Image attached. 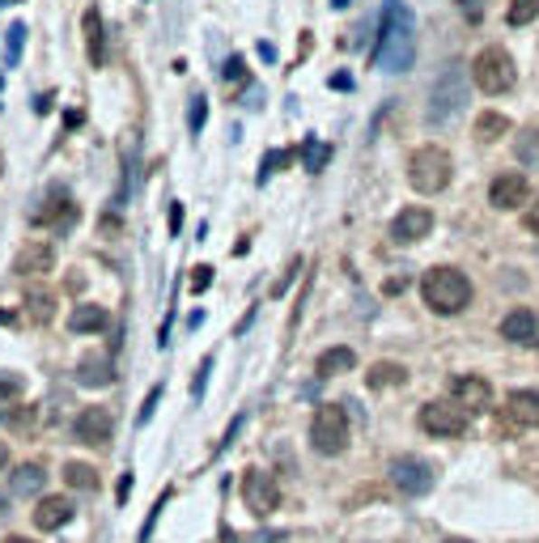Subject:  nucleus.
Returning <instances> with one entry per match:
<instances>
[{
	"instance_id": "4468645a",
	"label": "nucleus",
	"mask_w": 539,
	"mask_h": 543,
	"mask_svg": "<svg viewBox=\"0 0 539 543\" xmlns=\"http://www.w3.org/2000/svg\"><path fill=\"white\" fill-rule=\"evenodd\" d=\"M501 335L510 340V344H523V349H531V344H539V319H535V310H510L506 319H501Z\"/></svg>"
},
{
	"instance_id": "7c9ffc66",
	"label": "nucleus",
	"mask_w": 539,
	"mask_h": 543,
	"mask_svg": "<svg viewBox=\"0 0 539 543\" xmlns=\"http://www.w3.org/2000/svg\"><path fill=\"white\" fill-rule=\"evenodd\" d=\"M26 302H30V319H34V323L52 319V297H47V293H30Z\"/></svg>"
},
{
	"instance_id": "393cba45",
	"label": "nucleus",
	"mask_w": 539,
	"mask_h": 543,
	"mask_svg": "<svg viewBox=\"0 0 539 543\" xmlns=\"http://www.w3.org/2000/svg\"><path fill=\"white\" fill-rule=\"evenodd\" d=\"M403 378H408V370H403V365H395V361H378L370 370V378H365V382H370L374 390H383V387H400Z\"/></svg>"
},
{
	"instance_id": "72a5a7b5",
	"label": "nucleus",
	"mask_w": 539,
	"mask_h": 543,
	"mask_svg": "<svg viewBox=\"0 0 539 543\" xmlns=\"http://www.w3.org/2000/svg\"><path fill=\"white\" fill-rule=\"evenodd\" d=\"M22 387H26V382H22L17 374H5V370H0V399H17Z\"/></svg>"
},
{
	"instance_id": "20e7f679",
	"label": "nucleus",
	"mask_w": 539,
	"mask_h": 543,
	"mask_svg": "<svg viewBox=\"0 0 539 543\" xmlns=\"http://www.w3.org/2000/svg\"><path fill=\"white\" fill-rule=\"evenodd\" d=\"M471 81L480 85L488 98H497V94H506V89H514V81H518L514 56L506 51V47H484L480 56L471 60Z\"/></svg>"
},
{
	"instance_id": "1a4fd4ad",
	"label": "nucleus",
	"mask_w": 539,
	"mask_h": 543,
	"mask_svg": "<svg viewBox=\"0 0 539 543\" xmlns=\"http://www.w3.org/2000/svg\"><path fill=\"white\" fill-rule=\"evenodd\" d=\"M391 475V484L400 488L403 497H425L429 488H433V467L421 459H412V454H403V459H395L387 467Z\"/></svg>"
},
{
	"instance_id": "b1692460",
	"label": "nucleus",
	"mask_w": 539,
	"mask_h": 543,
	"mask_svg": "<svg viewBox=\"0 0 539 543\" xmlns=\"http://www.w3.org/2000/svg\"><path fill=\"white\" fill-rule=\"evenodd\" d=\"M514 157L526 170H539V127H523V136L514 140Z\"/></svg>"
},
{
	"instance_id": "de8ad7c7",
	"label": "nucleus",
	"mask_w": 539,
	"mask_h": 543,
	"mask_svg": "<svg viewBox=\"0 0 539 543\" xmlns=\"http://www.w3.org/2000/svg\"><path fill=\"white\" fill-rule=\"evenodd\" d=\"M450 543H455V539H450Z\"/></svg>"
},
{
	"instance_id": "49530a36",
	"label": "nucleus",
	"mask_w": 539,
	"mask_h": 543,
	"mask_svg": "<svg viewBox=\"0 0 539 543\" xmlns=\"http://www.w3.org/2000/svg\"><path fill=\"white\" fill-rule=\"evenodd\" d=\"M336 5H340V9H345V5H348V0H336Z\"/></svg>"
},
{
	"instance_id": "a19ab883",
	"label": "nucleus",
	"mask_w": 539,
	"mask_h": 543,
	"mask_svg": "<svg viewBox=\"0 0 539 543\" xmlns=\"http://www.w3.org/2000/svg\"><path fill=\"white\" fill-rule=\"evenodd\" d=\"M238 429H242V417H234V425H230V433H225L222 442H217V450H225V446H230V442H234V437H238Z\"/></svg>"
},
{
	"instance_id": "423d86ee",
	"label": "nucleus",
	"mask_w": 539,
	"mask_h": 543,
	"mask_svg": "<svg viewBox=\"0 0 539 543\" xmlns=\"http://www.w3.org/2000/svg\"><path fill=\"white\" fill-rule=\"evenodd\" d=\"M310 446L318 454H340L348 446V412L340 404H323L310 417Z\"/></svg>"
},
{
	"instance_id": "cd10ccee",
	"label": "nucleus",
	"mask_w": 539,
	"mask_h": 543,
	"mask_svg": "<svg viewBox=\"0 0 539 543\" xmlns=\"http://www.w3.org/2000/svg\"><path fill=\"white\" fill-rule=\"evenodd\" d=\"M302 157H306V170H315V174H318V170L327 166V157H332V149H327V145H318V140L310 136V140L302 145Z\"/></svg>"
},
{
	"instance_id": "2f4dec72",
	"label": "nucleus",
	"mask_w": 539,
	"mask_h": 543,
	"mask_svg": "<svg viewBox=\"0 0 539 543\" xmlns=\"http://www.w3.org/2000/svg\"><path fill=\"white\" fill-rule=\"evenodd\" d=\"M204 115H208V102L195 94V98H192V111H187V127H192V136L200 132V127H204Z\"/></svg>"
},
{
	"instance_id": "f8f14e48",
	"label": "nucleus",
	"mask_w": 539,
	"mask_h": 543,
	"mask_svg": "<svg viewBox=\"0 0 539 543\" xmlns=\"http://www.w3.org/2000/svg\"><path fill=\"white\" fill-rule=\"evenodd\" d=\"M433 234V212L425 209V204H412V209L395 212V221H391V238L400 242V247H408V242H421V238Z\"/></svg>"
},
{
	"instance_id": "39448f33",
	"label": "nucleus",
	"mask_w": 539,
	"mask_h": 543,
	"mask_svg": "<svg viewBox=\"0 0 539 543\" xmlns=\"http://www.w3.org/2000/svg\"><path fill=\"white\" fill-rule=\"evenodd\" d=\"M463 102H468V69H463V64H450V69L438 77L433 94H429V111H425L429 124H446Z\"/></svg>"
},
{
	"instance_id": "9b49d317",
	"label": "nucleus",
	"mask_w": 539,
	"mask_h": 543,
	"mask_svg": "<svg viewBox=\"0 0 539 543\" xmlns=\"http://www.w3.org/2000/svg\"><path fill=\"white\" fill-rule=\"evenodd\" d=\"M450 395H455V404L463 407V412H488V407H493V387H488V378H480V374L450 378Z\"/></svg>"
},
{
	"instance_id": "c9c22d12",
	"label": "nucleus",
	"mask_w": 539,
	"mask_h": 543,
	"mask_svg": "<svg viewBox=\"0 0 539 543\" xmlns=\"http://www.w3.org/2000/svg\"><path fill=\"white\" fill-rule=\"evenodd\" d=\"M208 285H213V267H208V264L192 267V293H204Z\"/></svg>"
},
{
	"instance_id": "dca6fc26",
	"label": "nucleus",
	"mask_w": 539,
	"mask_h": 543,
	"mask_svg": "<svg viewBox=\"0 0 539 543\" xmlns=\"http://www.w3.org/2000/svg\"><path fill=\"white\" fill-rule=\"evenodd\" d=\"M17 276H47L52 267H56V251L47 247V242H26L22 247V255H17Z\"/></svg>"
},
{
	"instance_id": "e433bc0d",
	"label": "nucleus",
	"mask_w": 539,
	"mask_h": 543,
	"mask_svg": "<svg viewBox=\"0 0 539 543\" xmlns=\"http://www.w3.org/2000/svg\"><path fill=\"white\" fill-rule=\"evenodd\" d=\"M523 221H526V229H531V234H539V195H535V204H526Z\"/></svg>"
},
{
	"instance_id": "4c0bfd02",
	"label": "nucleus",
	"mask_w": 539,
	"mask_h": 543,
	"mask_svg": "<svg viewBox=\"0 0 539 543\" xmlns=\"http://www.w3.org/2000/svg\"><path fill=\"white\" fill-rule=\"evenodd\" d=\"M157 399H162V387H153L149 390V399H145V407H140V425L153 417V407H157Z\"/></svg>"
},
{
	"instance_id": "473e14b6",
	"label": "nucleus",
	"mask_w": 539,
	"mask_h": 543,
	"mask_svg": "<svg viewBox=\"0 0 539 543\" xmlns=\"http://www.w3.org/2000/svg\"><path fill=\"white\" fill-rule=\"evenodd\" d=\"M208 374H213V357H204V361H200V370H195V382H192V399H204Z\"/></svg>"
},
{
	"instance_id": "6e6552de",
	"label": "nucleus",
	"mask_w": 539,
	"mask_h": 543,
	"mask_svg": "<svg viewBox=\"0 0 539 543\" xmlns=\"http://www.w3.org/2000/svg\"><path fill=\"white\" fill-rule=\"evenodd\" d=\"M421 429H425L429 437H463V433H468V412L459 404L433 399V404L421 407Z\"/></svg>"
},
{
	"instance_id": "79ce46f5",
	"label": "nucleus",
	"mask_w": 539,
	"mask_h": 543,
	"mask_svg": "<svg viewBox=\"0 0 539 543\" xmlns=\"http://www.w3.org/2000/svg\"><path fill=\"white\" fill-rule=\"evenodd\" d=\"M222 539H225V543H242V539H238V535H234V530H230V527H222Z\"/></svg>"
},
{
	"instance_id": "c03bdc74",
	"label": "nucleus",
	"mask_w": 539,
	"mask_h": 543,
	"mask_svg": "<svg viewBox=\"0 0 539 543\" xmlns=\"http://www.w3.org/2000/svg\"><path fill=\"white\" fill-rule=\"evenodd\" d=\"M5 543H34V539H26V535H14V539H5Z\"/></svg>"
},
{
	"instance_id": "f257e3e1",
	"label": "nucleus",
	"mask_w": 539,
	"mask_h": 543,
	"mask_svg": "<svg viewBox=\"0 0 539 543\" xmlns=\"http://www.w3.org/2000/svg\"><path fill=\"white\" fill-rule=\"evenodd\" d=\"M412 64H416V17L403 0H387V5H383V30H378L374 69L408 72Z\"/></svg>"
},
{
	"instance_id": "f3484780",
	"label": "nucleus",
	"mask_w": 539,
	"mask_h": 543,
	"mask_svg": "<svg viewBox=\"0 0 539 543\" xmlns=\"http://www.w3.org/2000/svg\"><path fill=\"white\" fill-rule=\"evenodd\" d=\"M506 417L523 429H539V390H510L506 395Z\"/></svg>"
},
{
	"instance_id": "bb28decb",
	"label": "nucleus",
	"mask_w": 539,
	"mask_h": 543,
	"mask_svg": "<svg viewBox=\"0 0 539 543\" xmlns=\"http://www.w3.org/2000/svg\"><path fill=\"white\" fill-rule=\"evenodd\" d=\"M535 17H539V0H510V14H506L510 26H531Z\"/></svg>"
},
{
	"instance_id": "37998d69",
	"label": "nucleus",
	"mask_w": 539,
	"mask_h": 543,
	"mask_svg": "<svg viewBox=\"0 0 539 543\" xmlns=\"http://www.w3.org/2000/svg\"><path fill=\"white\" fill-rule=\"evenodd\" d=\"M5 463H9V446H5V442H0V467H5Z\"/></svg>"
},
{
	"instance_id": "ea45409f",
	"label": "nucleus",
	"mask_w": 539,
	"mask_h": 543,
	"mask_svg": "<svg viewBox=\"0 0 539 543\" xmlns=\"http://www.w3.org/2000/svg\"><path fill=\"white\" fill-rule=\"evenodd\" d=\"M183 229V204H170V234Z\"/></svg>"
},
{
	"instance_id": "58836bf2",
	"label": "nucleus",
	"mask_w": 539,
	"mask_h": 543,
	"mask_svg": "<svg viewBox=\"0 0 539 543\" xmlns=\"http://www.w3.org/2000/svg\"><path fill=\"white\" fill-rule=\"evenodd\" d=\"M242 72H247V64H242V60H230V64H225V81H238V77H242Z\"/></svg>"
},
{
	"instance_id": "5701e85b",
	"label": "nucleus",
	"mask_w": 539,
	"mask_h": 543,
	"mask_svg": "<svg viewBox=\"0 0 539 543\" xmlns=\"http://www.w3.org/2000/svg\"><path fill=\"white\" fill-rule=\"evenodd\" d=\"M506 132H510V119L501 111H484L480 119H476V140H480V145H497Z\"/></svg>"
},
{
	"instance_id": "c756f323",
	"label": "nucleus",
	"mask_w": 539,
	"mask_h": 543,
	"mask_svg": "<svg viewBox=\"0 0 539 543\" xmlns=\"http://www.w3.org/2000/svg\"><path fill=\"white\" fill-rule=\"evenodd\" d=\"M289 162H293L289 149H277V154H268V157H263V170H260V183H268L280 166H289Z\"/></svg>"
},
{
	"instance_id": "6ab92c4d",
	"label": "nucleus",
	"mask_w": 539,
	"mask_h": 543,
	"mask_svg": "<svg viewBox=\"0 0 539 543\" xmlns=\"http://www.w3.org/2000/svg\"><path fill=\"white\" fill-rule=\"evenodd\" d=\"M43 484H47L43 463H22V467L9 475V492H14V497H39Z\"/></svg>"
},
{
	"instance_id": "9d476101",
	"label": "nucleus",
	"mask_w": 539,
	"mask_h": 543,
	"mask_svg": "<svg viewBox=\"0 0 539 543\" xmlns=\"http://www.w3.org/2000/svg\"><path fill=\"white\" fill-rule=\"evenodd\" d=\"M111 429H115V420H111V412H107L102 404L81 407V412H77V420H72L77 442H85V446H94V450H102L107 442H111Z\"/></svg>"
},
{
	"instance_id": "a18cd8bd",
	"label": "nucleus",
	"mask_w": 539,
	"mask_h": 543,
	"mask_svg": "<svg viewBox=\"0 0 539 543\" xmlns=\"http://www.w3.org/2000/svg\"><path fill=\"white\" fill-rule=\"evenodd\" d=\"M5 505H9V501H5V497H0V518H5V514H9V510H5Z\"/></svg>"
},
{
	"instance_id": "7ed1b4c3",
	"label": "nucleus",
	"mask_w": 539,
	"mask_h": 543,
	"mask_svg": "<svg viewBox=\"0 0 539 543\" xmlns=\"http://www.w3.org/2000/svg\"><path fill=\"white\" fill-rule=\"evenodd\" d=\"M450 174H455V162H450V154L438 149V145H421V149H412V157H408V183H412L421 195L446 192V187H450Z\"/></svg>"
},
{
	"instance_id": "412c9836",
	"label": "nucleus",
	"mask_w": 539,
	"mask_h": 543,
	"mask_svg": "<svg viewBox=\"0 0 539 543\" xmlns=\"http://www.w3.org/2000/svg\"><path fill=\"white\" fill-rule=\"evenodd\" d=\"M353 365H357V352H353V349H345V344H336V349L318 352V361H315V374H318V378L353 374Z\"/></svg>"
},
{
	"instance_id": "ddd939ff",
	"label": "nucleus",
	"mask_w": 539,
	"mask_h": 543,
	"mask_svg": "<svg viewBox=\"0 0 539 543\" xmlns=\"http://www.w3.org/2000/svg\"><path fill=\"white\" fill-rule=\"evenodd\" d=\"M526 195H531V183H526L523 174H497L493 187H488V204L501 212H510V209H523Z\"/></svg>"
},
{
	"instance_id": "f704fd0d",
	"label": "nucleus",
	"mask_w": 539,
	"mask_h": 543,
	"mask_svg": "<svg viewBox=\"0 0 539 543\" xmlns=\"http://www.w3.org/2000/svg\"><path fill=\"white\" fill-rule=\"evenodd\" d=\"M459 5V14L468 17V22H480L484 17V5H488V0H455Z\"/></svg>"
},
{
	"instance_id": "4be33fe9",
	"label": "nucleus",
	"mask_w": 539,
	"mask_h": 543,
	"mask_svg": "<svg viewBox=\"0 0 539 543\" xmlns=\"http://www.w3.org/2000/svg\"><path fill=\"white\" fill-rule=\"evenodd\" d=\"M107 323H111V314H107L102 306H77L72 310V319H69V327L77 335H90V332H102Z\"/></svg>"
},
{
	"instance_id": "a878e982",
	"label": "nucleus",
	"mask_w": 539,
	"mask_h": 543,
	"mask_svg": "<svg viewBox=\"0 0 539 543\" xmlns=\"http://www.w3.org/2000/svg\"><path fill=\"white\" fill-rule=\"evenodd\" d=\"M64 480H69V488H85V492L98 488V472L90 463H64Z\"/></svg>"
},
{
	"instance_id": "c85d7f7f",
	"label": "nucleus",
	"mask_w": 539,
	"mask_h": 543,
	"mask_svg": "<svg viewBox=\"0 0 539 543\" xmlns=\"http://www.w3.org/2000/svg\"><path fill=\"white\" fill-rule=\"evenodd\" d=\"M22 42H26V26H14L9 39H5V64H9V69L22 60Z\"/></svg>"
},
{
	"instance_id": "0eeeda50",
	"label": "nucleus",
	"mask_w": 539,
	"mask_h": 543,
	"mask_svg": "<svg viewBox=\"0 0 539 543\" xmlns=\"http://www.w3.org/2000/svg\"><path fill=\"white\" fill-rule=\"evenodd\" d=\"M242 501H247V510L255 518H272L280 510V484L268 472H255V467H251V472L242 475Z\"/></svg>"
},
{
	"instance_id": "2eb2a0df",
	"label": "nucleus",
	"mask_w": 539,
	"mask_h": 543,
	"mask_svg": "<svg viewBox=\"0 0 539 543\" xmlns=\"http://www.w3.org/2000/svg\"><path fill=\"white\" fill-rule=\"evenodd\" d=\"M72 514H77V505L69 501V497H43L39 505H34V527L39 530H60L69 527Z\"/></svg>"
},
{
	"instance_id": "f03ea898",
	"label": "nucleus",
	"mask_w": 539,
	"mask_h": 543,
	"mask_svg": "<svg viewBox=\"0 0 539 543\" xmlns=\"http://www.w3.org/2000/svg\"><path fill=\"white\" fill-rule=\"evenodd\" d=\"M421 297L433 314H463L471 306V280L459 267H429L421 276Z\"/></svg>"
},
{
	"instance_id": "a211bd4d",
	"label": "nucleus",
	"mask_w": 539,
	"mask_h": 543,
	"mask_svg": "<svg viewBox=\"0 0 539 543\" xmlns=\"http://www.w3.org/2000/svg\"><path fill=\"white\" fill-rule=\"evenodd\" d=\"M77 382H81V387H111L115 382V357L111 352L85 357V361L77 365Z\"/></svg>"
},
{
	"instance_id": "aec40b11",
	"label": "nucleus",
	"mask_w": 539,
	"mask_h": 543,
	"mask_svg": "<svg viewBox=\"0 0 539 543\" xmlns=\"http://www.w3.org/2000/svg\"><path fill=\"white\" fill-rule=\"evenodd\" d=\"M81 34H85L90 64H94V69H102V64H107V51H102V14H98L94 5H90V9H85V17H81Z\"/></svg>"
}]
</instances>
